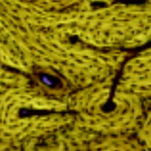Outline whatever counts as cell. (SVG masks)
Here are the masks:
<instances>
[{
	"label": "cell",
	"instance_id": "obj_1",
	"mask_svg": "<svg viewBox=\"0 0 151 151\" xmlns=\"http://www.w3.org/2000/svg\"><path fill=\"white\" fill-rule=\"evenodd\" d=\"M42 81L45 83L46 84H48V85H51L52 84V82L51 81L50 79L48 78V77H47L46 76H43L42 77Z\"/></svg>",
	"mask_w": 151,
	"mask_h": 151
}]
</instances>
